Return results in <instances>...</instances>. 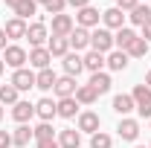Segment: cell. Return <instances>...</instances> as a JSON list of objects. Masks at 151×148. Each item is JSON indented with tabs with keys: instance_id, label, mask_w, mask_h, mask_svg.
<instances>
[{
	"instance_id": "5bb4252c",
	"label": "cell",
	"mask_w": 151,
	"mask_h": 148,
	"mask_svg": "<svg viewBox=\"0 0 151 148\" xmlns=\"http://www.w3.org/2000/svg\"><path fill=\"white\" fill-rule=\"evenodd\" d=\"M81 70H84V58L78 55V52H67L64 55V75H73L76 78Z\"/></svg>"
},
{
	"instance_id": "e0dca14e",
	"label": "cell",
	"mask_w": 151,
	"mask_h": 148,
	"mask_svg": "<svg viewBox=\"0 0 151 148\" xmlns=\"http://www.w3.org/2000/svg\"><path fill=\"white\" fill-rule=\"evenodd\" d=\"M116 131H119V137H122V139H128V142H134V139L139 137V122H137V119H122Z\"/></svg>"
},
{
	"instance_id": "4316f807",
	"label": "cell",
	"mask_w": 151,
	"mask_h": 148,
	"mask_svg": "<svg viewBox=\"0 0 151 148\" xmlns=\"http://www.w3.org/2000/svg\"><path fill=\"white\" fill-rule=\"evenodd\" d=\"M102 67H105V55L90 50V52L84 55V70H90V73H102Z\"/></svg>"
},
{
	"instance_id": "f546056e",
	"label": "cell",
	"mask_w": 151,
	"mask_h": 148,
	"mask_svg": "<svg viewBox=\"0 0 151 148\" xmlns=\"http://www.w3.org/2000/svg\"><path fill=\"white\" fill-rule=\"evenodd\" d=\"M96 99H99V96H96V90L90 87V84H81V87H76V102H78V105H93Z\"/></svg>"
},
{
	"instance_id": "4fadbf2b",
	"label": "cell",
	"mask_w": 151,
	"mask_h": 148,
	"mask_svg": "<svg viewBox=\"0 0 151 148\" xmlns=\"http://www.w3.org/2000/svg\"><path fill=\"white\" fill-rule=\"evenodd\" d=\"M99 125H102L99 113H93V111H84V113H78V131L96 134V131H99Z\"/></svg>"
},
{
	"instance_id": "9c48e42d",
	"label": "cell",
	"mask_w": 151,
	"mask_h": 148,
	"mask_svg": "<svg viewBox=\"0 0 151 148\" xmlns=\"http://www.w3.org/2000/svg\"><path fill=\"white\" fill-rule=\"evenodd\" d=\"M102 20H105V29H122V23H125V12L116 9V6H111V9L102 12Z\"/></svg>"
},
{
	"instance_id": "d6a6232c",
	"label": "cell",
	"mask_w": 151,
	"mask_h": 148,
	"mask_svg": "<svg viewBox=\"0 0 151 148\" xmlns=\"http://www.w3.org/2000/svg\"><path fill=\"white\" fill-rule=\"evenodd\" d=\"M111 145H113V139L105 131H96L93 137H90V148H111Z\"/></svg>"
},
{
	"instance_id": "484cf974",
	"label": "cell",
	"mask_w": 151,
	"mask_h": 148,
	"mask_svg": "<svg viewBox=\"0 0 151 148\" xmlns=\"http://www.w3.org/2000/svg\"><path fill=\"white\" fill-rule=\"evenodd\" d=\"M29 139H32V128H29V125H18L15 134H12V145L26 148V145H29Z\"/></svg>"
},
{
	"instance_id": "60d3db41",
	"label": "cell",
	"mask_w": 151,
	"mask_h": 148,
	"mask_svg": "<svg viewBox=\"0 0 151 148\" xmlns=\"http://www.w3.org/2000/svg\"><path fill=\"white\" fill-rule=\"evenodd\" d=\"M0 50H6V29H0Z\"/></svg>"
},
{
	"instance_id": "d6986e66",
	"label": "cell",
	"mask_w": 151,
	"mask_h": 148,
	"mask_svg": "<svg viewBox=\"0 0 151 148\" xmlns=\"http://www.w3.org/2000/svg\"><path fill=\"white\" fill-rule=\"evenodd\" d=\"M55 81H58V75L52 73L50 67L35 73V87H41V90H52V87H55Z\"/></svg>"
},
{
	"instance_id": "7bdbcfd3",
	"label": "cell",
	"mask_w": 151,
	"mask_h": 148,
	"mask_svg": "<svg viewBox=\"0 0 151 148\" xmlns=\"http://www.w3.org/2000/svg\"><path fill=\"white\" fill-rule=\"evenodd\" d=\"M18 3H20V0H6V6H12V9H15Z\"/></svg>"
},
{
	"instance_id": "7c38bea8",
	"label": "cell",
	"mask_w": 151,
	"mask_h": 148,
	"mask_svg": "<svg viewBox=\"0 0 151 148\" xmlns=\"http://www.w3.org/2000/svg\"><path fill=\"white\" fill-rule=\"evenodd\" d=\"M32 116H35V105H29V102H18V105H12V119H15V122L26 125Z\"/></svg>"
},
{
	"instance_id": "2e32d148",
	"label": "cell",
	"mask_w": 151,
	"mask_h": 148,
	"mask_svg": "<svg viewBox=\"0 0 151 148\" xmlns=\"http://www.w3.org/2000/svg\"><path fill=\"white\" fill-rule=\"evenodd\" d=\"M35 113L44 119V122H50L52 116H58V102H52V99H47V96H44V99L35 105Z\"/></svg>"
},
{
	"instance_id": "603a6c76",
	"label": "cell",
	"mask_w": 151,
	"mask_h": 148,
	"mask_svg": "<svg viewBox=\"0 0 151 148\" xmlns=\"http://www.w3.org/2000/svg\"><path fill=\"white\" fill-rule=\"evenodd\" d=\"M6 38H26V20H20V18H12V20H6Z\"/></svg>"
},
{
	"instance_id": "83f0119b",
	"label": "cell",
	"mask_w": 151,
	"mask_h": 148,
	"mask_svg": "<svg viewBox=\"0 0 151 148\" xmlns=\"http://www.w3.org/2000/svg\"><path fill=\"white\" fill-rule=\"evenodd\" d=\"M128 18H131V23H137V26H145V23L151 20V9L139 3V6H134V9H131V15H128Z\"/></svg>"
},
{
	"instance_id": "277c9868",
	"label": "cell",
	"mask_w": 151,
	"mask_h": 148,
	"mask_svg": "<svg viewBox=\"0 0 151 148\" xmlns=\"http://www.w3.org/2000/svg\"><path fill=\"white\" fill-rule=\"evenodd\" d=\"M12 84L18 87V93H20V90H29V87H35V73H32V70H26V67H20V70L12 73Z\"/></svg>"
},
{
	"instance_id": "7dc6e473",
	"label": "cell",
	"mask_w": 151,
	"mask_h": 148,
	"mask_svg": "<svg viewBox=\"0 0 151 148\" xmlns=\"http://www.w3.org/2000/svg\"><path fill=\"white\" fill-rule=\"evenodd\" d=\"M137 148H148V145H137Z\"/></svg>"
},
{
	"instance_id": "7a4b0ae2",
	"label": "cell",
	"mask_w": 151,
	"mask_h": 148,
	"mask_svg": "<svg viewBox=\"0 0 151 148\" xmlns=\"http://www.w3.org/2000/svg\"><path fill=\"white\" fill-rule=\"evenodd\" d=\"M131 96H134V105H137V113H139L142 119H151V87L137 84Z\"/></svg>"
},
{
	"instance_id": "8992f818",
	"label": "cell",
	"mask_w": 151,
	"mask_h": 148,
	"mask_svg": "<svg viewBox=\"0 0 151 148\" xmlns=\"http://www.w3.org/2000/svg\"><path fill=\"white\" fill-rule=\"evenodd\" d=\"M76 29V23H73V18L70 15H55L52 18V35H58V38H70V32Z\"/></svg>"
},
{
	"instance_id": "bcb514c9",
	"label": "cell",
	"mask_w": 151,
	"mask_h": 148,
	"mask_svg": "<svg viewBox=\"0 0 151 148\" xmlns=\"http://www.w3.org/2000/svg\"><path fill=\"white\" fill-rule=\"evenodd\" d=\"M0 119H3V105H0Z\"/></svg>"
},
{
	"instance_id": "1f68e13d",
	"label": "cell",
	"mask_w": 151,
	"mask_h": 148,
	"mask_svg": "<svg viewBox=\"0 0 151 148\" xmlns=\"http://www.w3.org/2000/svg\"><path fill=\"white\" fill-rule=\"evenodd\" d=\"M125 52H128V58H145V55H148V41L137 38V41H134V44L125 50Z\"/></svg>"
},
{
	"instance_id": "ffe728a7",
	"label": "cell",
	"mask_w": 151,
	"mask_h": 148,
	"mask_svg": "<svg viewBox=\"0 0 151 148\" xmlns=\"http://www.w3.org/2000/svg\"><path fill=\"white\" fill-rule=\"evenodd\" d=\"M47 50H50V55L64 58L67 52H70V41H67V38H58V35H52V38H50V44H47Z\"/></svg>"
},
{
	"instance_id": "ba28073f",
	"label": "cell",
	"mask_w": 151,
	"mask_h": 148,
	"mask_svg": "<svg viewBox=\"0 0 151 148\" xmlns=\"http://www.w3.org/2000/svg\"><path fill=\"white\" fill-rule=\"evenodd\" d=\"M67 41H70V47H73L76 52H78V50H87V47H90V29L76 26L73 32H70V38H67Z\"/></svg>"
},
{
	"instance_id": "ac0fdd59",
	"label": "cell",
	"mask_w": 151,
	"mask_h": 148,
	"mask_svg": "<svg viewBox=\"0 0 151 148\" xmlns=\"http://www.w3.org/2000/svg\"><path fill=\"white\" fill-rule=\"evenodd\" d=\"M137 105H134V96L131 93H119V96H113V111L119 113V116H125V113H131Z\"/></svg>"
},
{
	"instance_id": "30bf717a",
	"label": "cell",
	"mask_w": 151,
	"mask_h": 148,
	"mask_svg": "<svg viewBox=\"0 0 151 148\" xmlns=\"http://www.w3.org/2000/svg\"><path fill=\"white\" fill-rule=\"evenodd\" d=\"M76 87H78V84H76L73 75H61V78L55 81V87H52V90H55L58 99H70V96H76Z\"/></svg>"
},
{
	"instance_id": "3957f363",
	"label": "cell",
	"mask_w": 151,
	"mask_h": 148,
	"mask_svg": "<svg viewBox=\"0 0 151 148\" xmlns=\"http://www.w3.org/2000/svg\"><path fill=\"white\" fill-rule=\"evenodd\" d=\"M3 61H6V67H15V70H20V67L29 61V52H26L23 47H18V44H9V47L3 50Z\"/></svg>"
},
{
	"instance_id": "d4e9b609",
	"label": "cell",
	"mask_w": 151,
	"mask_h": 148,
	"mask_svg": "<svg viewBox=\"0 0 151 148\" xmlns=\"http://www.w3.org/2000/svg\"><path fill=\"white\" fill-rule=\"evenodd\" d=\"M58 145H61V148H78V145H81V134H78V131H73V128L61 131Z\"/></svg>"
},
{
	"instance_id": "cb8c5ba5",
	"label": "cell",
	"mask_w": 151,
	"mask_h": 148,
	"mask_svg": "<svg viewBox=\"0 0 151 148\" xmlns=\"http://www.w3.org/2000/svg\"><path fill=\"white\" fill-rule=\"evenodd\" d=\"M76 113H78V102H76V96H70V99H58V116L73 119Z\"/></svg>"
},
{
	"instance_id": "f35d334b",
	"label": "cell",
	"mask_w": 151,
	"mask_h": 148,
	"mask_svg": "<svg viewBox=\"0 0 151 148\" xmlns=\"http://www.w3.org/2000/svg\"><path fill=\"white\" fill-rule=\"evenodd\" d=\"M67 6H73V9H84V6H90V0H67Z\"/></svg>"
},
{
	"instance_id": "44dd1931",
	"label": "cell",
	"mask_w": 151,
	"mask_h": 148,
	"mask_svg": "<svg viewBox=\"0 0 151 148\" xmlns=\"http://www.w3.org/2000/svg\"><path fill=\"white\" fill-rule=\"evenodd\" d=\"M105 64L111 67V70H125L128 67V52H122V50H113V52H108V58H105Z\"/></svg>"
},
{
	"instance_id": "4dcf8cb0",
	"label": "cell",
	"mask_w": 151,
	"mask_h": 148,
	"mask_svg": "<svg viewBox=\"0 0 151 148\" xmlns=\"http://www.w3.org/2000/svg\"><path fill=\"white\" fill-rule=\"evenodd\" d=\"M35 12H38L35 0H20L18 6H15V18H20V20H26L29 15H35Z\"/></svg>"
},
{
	"instance_id": "6da1fadb",
	"label": "cell",
	"mask_w": 151,
	"mask_h": 148,
	"mask_svg": "<svg viewBox=\"0 0 151 148\" xmlns=\"http://www.w3.org/2000/svg\"><path fill=\"white\" fill-rule=\"evenodd\" d=\"M90 50L93 52H113V35H111V29H99L96 26L93 32H90Z\"/></svg>"
},
{
	"instance_id": "5b68a950",
	"label": "cell",
	"mask_w": 151,
	"mask_h": 148,
	"mask_svg": "<svg viewBox=\"0 0 151 148\" xmlns=\"http://www.w3.org/2000/svg\"><path fill=\"white\" fill-rule=\"evenodd\" d=\"M26 38H29V44H32V47H44V41L50 38V32H47V26H44L41 20H35V23H29V26H26Z\"/></svg>"
},
{
	"instance_id": "e575fe53",
	"label": "cell",
	"mask_w": 151,
	"mask_h": 148,
	"mask_svg": "<svg viewBox=\"0 0 151 148\" xmlns=\"http://www.w3.org/2000/svg\"><path fill=\"white\" fill-rule=\"evenodd\" d=\"M44 9H47L52 18H55V15H64V9H67V0H50Z\"/></svg>"
},
{
	"instance_id": "8d00e7d4",
	"label": "cell",
	"mask_w": 151,
	"mask_h": 148,
	"mask_svg": "<svg viewBox=\"0 0 151 148\" xmlns=\"http://www.w3.org/2000/svg\"><path fill=\"white\" fill-rule=\"evenodd\" d=\"M12 145V134L9 131H0V148H9Z\"/></svg>"
},
{
	"instance_id": "c3c4849f",
	"label": "cell",
	"mask_w": 151,
	"mask_h": 148,
	"mask_svg": "<svg viewBox=\"0 0 151 148\" xmlns=\"http://www.w3.org/2000/svg\"><path fill=\"white\" fill-rule=\"evenodd\" d=\"M148 148H151V145H148Z\"/></svg>"
},
{
	"instance_id": "f6af8a7d",
	"label": "cell",
	"mask_w": 151,
	"mask_h": 148,
	"mask_svg": "<svg viewBox=\"0 0 151 148\" xmlns=\"http://www.w3.org/2000/svg\"><path fill=\"white\" fill-rule=\"evenodd\" d=\"M35 3H41V6H47V3H50V0H35Z\"/></svg>"
},
{
	"instance_id": "8fae6325",
	"label": "cell",
	"mask_w": 151,
	"mask_h": 148,
	"mask_svg": "<svg viewBox=\"0 0 151 148\" xmlns=\"http://www.w3.org/2000/svg\"><path fill=\"white\" fill-rule=\"evenodd\" d=\"M50 61H52V55H50V50H47V47H32V52H29V64H32V67L47 70V67H50Z\"/></svg>"
},
{
	"instance_id": "836d02e7",
	"label": "cell",
	"mask_w": 151,
	"mask_h": 148,
	"mask_svg": "<svg viewBox=\"0 0 151 148\" xmlns=\"http://www.w3.org/2000/svg\"><path fill=\"white\" fill-rule=\"evenodd\" d=\"M32 137H35L38 142H41V139H52V125H50V122H41L38 128H32Z\"/></svg>"
},
{
	"instance_id": "7402d4cb",
	"label": "cell",
	"mask_w": 151,
	"mask_h": 148,
	"mask_svg": "<svg viewBox=\"0 0 151 148\" xmlns=\"http://www.w3.org/2000/svg\"><path fill=\"white\" fill-rule=\"evenodd\" d=\"M87 84H90V87L96 90V96H102V93H108V90H111V75H108V73H93Z\"/></svg>"
},
{
	"instance_id": "ab89813d",
	"label": "cell",
	"mask_w": 151,
	"mask_h": 148,
	"mask_svg": "<svg viewBox=\"0 0 151 148\" xmlns=\"http://www.w3.org/2000/svg\"><path fill=\"white\" fill-rule=\"evenodd\" d=\"M139 38H142V41H151V20L142 26V35H139Z\"/></svg>"
},
{
	"instance_id": "d590c367",
	"label": "cell",
	"mask_w": 151,
	"mask_h": 148,
	"mask_svg": "<svg viewBox=\"0 0 151 148\" xmlns=\"http://www.w3.org/2000/svg\"><path fill=\"white\" fill-rule=\"evenodd\" d=\"M134 6H139V0H116V9H122V12H131Z\"/></svg>"
},
{
	"instance_id": "ee69618b",
	"label": "cell",
	"mask_w": 151,
	"mask_h": 148,
	"mask_svg": "<svg viewBox=\"0 0 151 148\" xmlns=\"http://www.w3.org/2000/svg\"><path fill=\"white\" fill-rule=\"evenodd\" d=\"M3 70H6V61H3V58H0V75H3Z\"/></svg>"
},
{
	"instance_id": "9a60e30c",
	"label": "cell",
	"mask_w": 151,
	"mask_h": 148,
	"mask_svg": "<svg viewBox=\"0 0 151 148\" xmlns=\"http://www.w3.org/2000/svg\"><path fill=\"white\" fill-rule=\"evenodd\" d=\"M137 32H134V29H128V26H122V29H116V35H113V47H119V50H122V52H125V50H128V47H131L134 41H137Z\"/></svg>"
},
{
	"instance_id": "52a82bcc",
	"label": "cell",
	"mask_w": 151,
	"mask_h": 148,
	"mask_svg": "<svg viewBox=\"0 0 151 148\" xmlns=\"http://www.w3.org/2000/svg\"><path fill=\"white\" fill-rule=\"evenodd\" d=\"M99 9H93V6H84V9H78V15H76V20H78V26H84V29H93V26H99Z\"/></svg>"
},
{
	"instance_id": "b9f144b4",
	"label": "cell",
	"mask_w": 151,
	"mask_h": 148,
	"mask_svg": "<svg viewBox=\"0 0 151 148\" xmlns=\"http://www.w3.org/2000/svg\"><path fill=\"white\" fill-rule=\"evenodd\" d=\"M145 87H151V70L145 73Z\"/></svg>"
},
{
	"instance_id": "74e56055",
	"label": "cell",
	"mask_w": 151,
	"mask_h": 148,
	"mask_svg": "<svg viewBox=\"0 0 151 148\" xmlns=\"http://www.w3.org/2000/svg\"><path fill=\"white\" fill-rule=\"evenodd\" d=\"M35 148H61V145H58V139H41Z\"/></svg>"
},
{
	"instance_id": "f1b7e54d",
	"label": "cell",
	"mask_w": 151,
	"mask_h": 148,
	"mask_svg": "<svg viewBox=\"0 0 151 148\" xmlns=\"http://www.w3.org/2000/svg\"><path fill=\"white\" fill-rule=\"evenodd\" d=\"M18 87L9 81V84H0V105H18Z\"/></svg>"
}]
</instances>
